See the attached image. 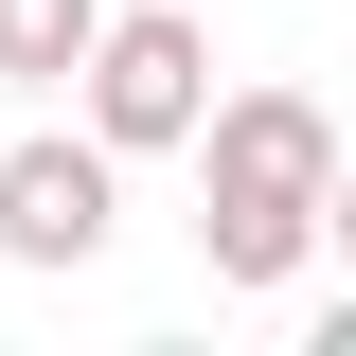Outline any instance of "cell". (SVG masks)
<instances>
[{"instance_id": "obj_2", "label": "cell", "mask_w": 356, "mask_h": 356, "mask_svg": "<svg viewBox=\"0 0 356 356\" xmlns=\"http://www.w3.org/2000/svg\"><path fill=\"white\" fill-rule=\"evenodd\" d=\"M196 107H214V18H196V0H107L89 54H72V125L107 143V161H178Z\"/></svg>"}, {"instance_id": "obj_4", "label": "cell", "mask_w": 356, "mask_h": 356, "mask_svg": "<svg viewBox=\"0 0 356 356\" xmlns=\"http://www.w3.org/2000/svg\"><path fill=\"white\" fill-rule=\"evenodd\" d=\"M89 18H107V0H0V89H72Z\"/></svg>"}, {"instance_id": "obj_3", "label": "cell", "mask_w": 356, "mask_h": 356, "mask_svg": "<svg viewBox=\"0 0 356 356\" xmlns=\"http://www.w3.org/2000/svg\"><path fill=\"white\" fill-rule=\"evenodd\" d=\"M107 232H125V161H107L89 125H36L18 161H0V267H89Z\"/></svg>"}, {"instance_id": "obj_1", "label": "cell", "mask_w": 356, "mask_h": 356, "mask_svg": "<svg viewBox=\"0 0 356 356\" xmlns=\"http://www.w3.org/2000/svg\"><path fill=\"white\" fill-rule=\"evenodd\" d=\"M178 161H196V267L232 303H285L303 250L339 232V107L321 89H214Z\"/></svg>"}]
</instances>
